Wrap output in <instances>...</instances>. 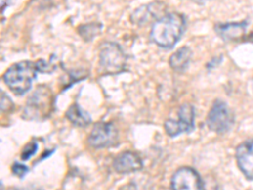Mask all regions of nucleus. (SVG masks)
<instances>
[{"mask_svg": "<svg viewBox=\"0 0 253 190\" xmlns=\"http://www.w3.org/2000/svg\"><path fill=\"white\" fill-rule=\"evenodd\" d=\"M234 117L227 104L221 100H215L207 118V124L215 133H225L232 128Z\"/></svg>", "mask_w": 253, "mask_h": 190, "instance_id": "39448f33", "label": "nucleus"}, {"mask_svg": "<svg viewBox=\"0 0 253 190\" xmlns=\"http://www.w3.org/2000/svg\"><path fill=\"white\" fill-rule=\"evenodd\" d=\"M66 117L72 124L78 127H86L91 123V117L89 115V113L85 112L79 104H72L67 109Z\"/></svg>", "mask_w": 253, "mask_h": 190, "instance_id": "4468645a", "label": "nucleus"}, {"mask_svg": "<svg viewBox=\"0 0 253 190\" xmlns=\"http://www.w3.org/2000/svg\"><path fill=\"white\" fill-rule=\"evenodd\" d=\"M114 170L119 174H130L135 173L142 169V160L138 155L133 152H123L115 157L113 161Z\"/></svg>", "mask_w": 253, "mask_h": 190, "instance_id": "f8f14e48", "label": "nucleus"}, {"mask_svg": "<svg viewBox=\"0 0 253 190\" xmlns=\"http://www.w3.org/2000/svg\"><path fill=\"white\" fill-rule=\"evenodd\" d=\"M99 63L105 74L115 75L123 72L126 66V56L121 46L113 42H105L100 47Z\"/></svg>", "mask_w": 253, "mask_h": 190, "instance_id": "7ed1b4c3", "label": "nucleus"}, {"mask_svg": "<svg viewBox=\"0 0 253 190\" xmlns=\"http://www.w3.org/2000/svg\"><path fill=\"white\" fill-rule=\"evenodd\" d=\"M194 119H195L194 107L190 104H184L178 109L177 119H169L165 122V130L170 137H176L181 133L191 132L194 130Z\"/></svg>", "mask_w": 253, "mask_h": 190, "instance_id": "423d86ee", "label": "nucleus"}, {"mask_svg": "<svg viewBox=\"0 0 253 190\" xmlns=\"http://www.w3.org/2000/svg\"><path fill=\"white\" fill-rule=\"evenodd\" d=\"M51 95L48 88H38L27 103V107L24 109V118L40 121L48 117L52 104Z\"/></svg>", "mask_w": 253, "mask_h": 190, "instance_id": "20e7f679", "label": "nucleus"}, {"mask_svg": "<svg viewBox=\"0 0 253 190\" xmlns=\"http://www.w3.org/2000/svg\"><path fill=\"white\" fill-rule=\"evenodd\" d=\"M247 20L230 22V23H219L215 26V32L221 40L230 42V41H237L243 37L246 31H247Z\"/></svg>", "mask_w": 253, "mask_h": 190, "instance_id": "9b49d317", "label": "nucleus"}, {"mask_svg": "<svg viewBox=\"0 0 253 190\" xmlns=\"http://www.w3.org/2000/svg\"><path fill=\"white\" fill-rule=\"evenodd\" d=\"M186 27L185 17L180 13H169L152 24L151 40L161 48H172L177 44Z\"/></svg>", "mask_w": 253, "mask_h": 190, "instance_id": "f257e3e1", "label": "nucleus"}, {"mask_svg": "<svg viewBox=\"0 0 253 190\" xmlns=\"http://www.w3.org/2000/svg\"><path fill=\"white\" fill-rule=\"evenodd\" d=\"M12 171L15 175L19 176V178H23V176L28 173V167L24 166V165L22 164H14L12 166Z\"/></svg>", "mask_w": 253, "mask_h": 190, "instance_id": "dca6fc26", "label": "nucleus"}, {"mask_svg": "<svg viewBox=\"0 0 253 190\" xmlns=\"http://www.w3.org/2000/svg\"><path fill=\"white\" fill-rule=\"evenodd\" d=\"M252 38H253V33H252ZM252 38H251V40H252Z\"/></svg>", "mask_w": 253, "mask_h": 190, "instance_id": "a211bd4d", "label": "nucleus"}, {"mask_svg": "<svg viewBox=\"0 0 253 190\" xmlns=\"http://www.w3.org/2000/svg\"><path fill=\"white\" fill-rule=\"evenodd\" d=\"M165 12H166V4L162 3V1H153V3L146 4V5H142L138 9H135L132 17H130V20L134 24L143 26L151 20L156 22L157 19L162 18L166 14Z\"/></svg>", "mask_w": 253, "mask_h": 190, "instance_id": "1a4fd4ad", "label": "nucleus"}, {"mask_svg": "<svg viewBox=\"0 0 253 190\" xmlns=\"http://www.w3.org/2000/svg\"><path fill=\"white\" fill-rule=\"evenodd\" d=\"M118 141V131L110 122L96 123L90 132L87 142L94 148H105L114 146Z\"/></svg>", "mask_w": 253, "mask_h": 190, "instance_id": "0eeeda50", "label": "nucleus"}, {"mask_svg": "<svg viewBox=\"0 0 253 190\" xmlns=\"http://www.w3.org/2000/svg\"><path fill=\"white\" fill-rule=\"evenodd\" d=\"M236 158L239 170L246 178L253 180V140L239 144L236 151Z\"/></svg>", "mask_w": 253, "mask_h": 190, "instance_id": "9d476101", "label": "nucleus"}, {"mask_svg": "<svg viewBox=\"0 0 253 190\" xmlns=\"http://www.w3.org/2000/svg\"><path fill=\"white\" fill-rule=\"evenodd\" d=\"M172 190H204L202 178L191 167L178 169L171 179Z\"/></svg>", "mask_w": 253, "mask_h": 190, "instance_id": "6e6552de", "label": "nucleus"}, {"mask_svg": "<svg viewBox=\"0 0 253 190\" xmlns=\"http://www.w3.org/2000/svg\"><path fill=\"white\" fill-rule=\"evenodd\" d=\"M101 31V24L100 23H87L84 26L79 27V33L81 37L86 41H91L92 38L100 33Z\"/></svg>", "mask_w": 253, "mask_h": 190, "instance_id": "2eb2a0df", "label": "nucleus"}, {"mask_svg": "<svg viewBox=\"0 0 253 190\" xmlns=\"http://www.w3.org/2000/svg\"><path fill=\"white\" fill-rule=\"evenodd\" d=\"M36 152H37V144H28V146L26 147L24 152L22 153V158H23V160H28V158H31V156L35 155Z\"/></svg>", "mask_w": 253, "mask_h": 190, "instance_id": "f3484780", "label": "nucleus"}, {"mask_svg": "<svg viewBox=\"0 0 253 190\" xmlns=\"http://www.w3.org/2000/svg\"><path fill=\"white\" fill-rule=\"evenodd\" d=\"M37 66L31 61H22L9 67L3 76L4 83L17 95H24L37 78Z\"/></svg>", "mask_w": 253, "mask_h": 190, "instance_id": "f03ea898", "label": "nucleus"}, {"mask_svg": "<svg viewBox=\"0 0 253 190\" xmlns=\"http://www.w3.org/2000/svg\"><path fill=\"white\" fill-rule=\"evenodd\" d=\"M191 57H193L191 49L189 47H181L173 55H171L169 63H170L171 69L173 71L184 72L189 67L190 62H191Z\"/></svg>", "mask_w": 253, "mask_h": 190, "instance_id": "ddd939ff", "label": "nucleus"}]
</instances>
